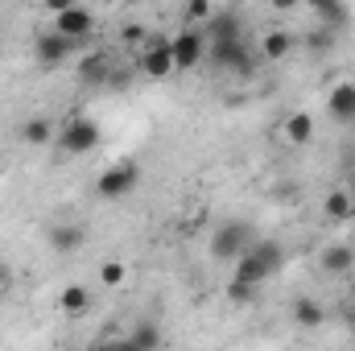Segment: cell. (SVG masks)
Returning a JSON list of instances; mask_svg holds the SVG:
<instances>
[{"mask_svg":"<svg viewBox=\"0 0 355 351\" xmlns=\"http://www.w3.org/2000/svg\"><path fill=\"white\" fill-rule=\"evenodd\" d=\"M211 62L232 71V75H252L257 71V54L248 50V42H211Z\"/></svg>","mask_w":355,"mask_h":351,"instance_id":"cell-4","label":"cell"},{"mask_svg":"<svg viewBox=\"0 0 355 351\" xmlns=\"http://www.w3.org/2000/svg\"><path fill=\"white\" fill-rule=\"evenodd\" d=\"M91 29H95V17H91V8H83V4H71V8H62L54 17V33H62L71 42H83Z\"/></svg>","mask_w":355,"mask_h":351,"instance_id":"cell-8","label":"cell"},{"mask_svg":"<svg viewBox=\"0 0 355 351\" xmlns=\"http://www.w3.org/2000/svg\"><path fill=\"white\" fill-rule=\"evenodd\" d=\"M124 277H128V268H124L120 261L99 264V281H103V285H112V289H116V285H124Z\"/></svg>","mask_w":355,"mask_h":351,"instance_id":"cell-23","label":"cell"},{"mask_svg":"<svg viewBox=\"0 0 355 351\" xmlns=\"http://www.w3.org/2000/svg\"><path fill=\"white\" fill-rule=\"evenodd\" d=\"M202 33H211V42H240L244 37V21H240V12H211Z\"/></svg>","mask_w":355,"mask_h":351,"instance_id":"cell-10","label":"cell"},{"mask_svg":"<svg viewBox=\"0 0 355 351\" xmlns=\"http://www.w3.org/2000/svg\"><path fill=\"white\" fill-rule=\"evenodd\" d=\"M141 37H145V29H141V25H128V29H124V42H141Z\"/></svg>","mask_w":355,"mask_h":351,"instance_id":"cell-28","label":"cell"},{"mask_svg":"<svg viewBox=\"0 0 355 351\" xmlns=\"http://www.w3.org/2000/svg\"><path fill=\"white\" fill-rule=\"evenodd\" d=\"M137 186H141V170H137L132 162L107 166L103 174L95 178V194H99V198H107V203H120V198H128Z\"/></svg>","mask_w":355,"mask_h":351,"instance_id":"cell-2","label":"cell"},{"mask_svg":"<svg viewBox=\"0 0 355 351\" xmlns=\"http://www.w3.org/2000/svg\"><path fill=\"white\" fill-rule=\"evenodd\" d=\"M170 54H174V71H190L202 62L207 54V37L198 29H182L178 37H170Z\"/></svg>","mask_w":355,"mask_h":351,"instance_id":"cell-6","label":"cell"},{"mask_svg":"<svg viewBox=\"0 0 355 351\" xmlns=\"http://www.w3.org/2000/svg\"><path fill=\"white\" fill-rule=\"evenodd\" d=\"M71 50H75V42L62 37V33H37V42H33V54H37V62H42L46 71L62 67V62L71 58Z\"/></svg>","mask_w":355,"mask_h":351,"instance_id":"cell-7","label":"cell"},{"mask_svg":"<svg viewBox=\"0 0 355 351\" xmlns=\"http://www.w3.org/2000/svg\"><path fill=\"white\" fill-rule=\"evenodd\" d=\"M50 248H54V252H79V248H83V228H79V223H58V228H50Z\"/></svg>","mask_w":355,"mask_h":351,"instance_id":"cell-13","label":"cell"},{"mask_svg":"<svg viewBox=\"0 0 355 351\" xmlns=\"http://www.w3.org/2000/svg\"><path fill=\"white\" fill-rule=\"evenodd\" d=\"M322 318H327V314H322V306H318L314 298H297V302H293V323H297L302 331H318Z\"/></svg>","mask_w":355,"mask_h":351,"instance_id":"cell-15","label":"cell"},{"mask_svg":"<svg viewBox=\"0 0 355 351\" xmlns=\"http://www.w3.org/2000/svg\"><path fill=\"white\" fill-rule=\"evenodd\" d=\"M310 8H314V12H318V17H322L327 25H343V21H347V4H331V0H314Z\"/></svg>","mask_w":355,"mask_h":351,"instance_id":"cell-22","label":"cell"},{"mask_svg":"<svg viewBox=\"0 0 355 351\" xmlns=\"http://www.w3.org/2000/svg\"><path fill=\"white\" fill-rule=\"evenodd\" d=\"M141 71H145L149 79H166V75L174 71V54H170V42H149V46L141 50Z\"/></svg>","mask_w":355,"mask_h":351,"instance_id":"cell-9","label":"cell"},{"mask_svg":"<svg viewBox=\"0 0 355 351\" xmlns=\"http://www.w3.org/2000/svg\"><path fill=\"white\" fill-rule=\"evenodd\" d=\"M50 137H54V124H50L46 116H33V120L21 124V141H25V145H46Z\"/></svg>","mask_w":355,"mask_h":351,"instance_id":"cell-19","label":"cell"},{"mask_svg":"<svg viewBox=\"0 0 355 351\" xmlns=\"http://www.w3.org/2000/svg\"><path fill=\"white\" fill-rule=\"evenodd\" d=\"M128 339L137 343V351H157V348H162V331H157L153 323H137Z\"/></svg>","mask_w":355,"mask_h":351,"instance_id":"cell-21","label":"cell"},{"mask_svg":"<svg viewBox=\"0 0 355 351\" xmlns=\"http://www.w3.org/2000/svg\"><path fill=\"white\" fill-rule=\"evenodd\" d=\"M58 145H62L71 157H83V153H91V149L99 145V124H95L91 116H75V120H67V128L58 132Z\"/></svg>","mask_w":355,"mask_h":351,"instance_id":"cell-5","label":"cell"},{"mask_svg":"<svg viewBox=\"0 0 355 351\" xmlns=\"http://www.w3.org/2000/svg\"><path fill=\"white\" fill-rule=\"evenodd\" d=\"M343 190H347V194H352V198H355V170H352V174H347V182H343Z\"/></svg>","mask_w":355,"mask_h":351,"instance_id":"cell-29","label":"cell"},{"mask_svg":"<svg viewBox=\"0 0 355 351\" xmlns=\"http://www.w3.org/2000/svg\"><path fill=\"white\" fill-rule=\"evenodd\" d=\"M58 306H62L67 314H87L91 289H87V285H67V289H62V298H58Z\"/></svg>","mask_w":355,"mask_h":351,"instance_id":"cell-18","label":"cell"},{"mask_svg":"<svg viewBox=\"0 0 355 351\" xmlns=\"http://www.w3.org/2000/svg\"><path fill=\"white\" fill-rule=\"evenodd\" d=\"M285 264V248L272 244V240H261V244H248V252L236 264V281H248V285H261L265 277H272L277 268Z\"/></svg>","mask_w":355,"mask_h":351,"instance_id":"cell-1","label":"cell"},{"mask_svg":"<svg viewBox=\"0 0 355 351\" xmlns=\"http://www.w3.org/2000/svg\"><path fill=\"white\" fill-rule=\"evenodd\" d=\"M322 211H327V219H335V223H355V198L343 186H335V190L327 194Z\"/></svg>","mask_w":355,"mask_h":351,"instance_id":"cell-12","label":"cell"},{"mask_svg":"<svg viewBox=\"0 0 355 351\" xmlns=\"http://www.w3.org/2000/svg\"><path fill=\"white\" fill-rule=\"evenodd\" d=\"M252 293H257V285H248V281H232V285H227V298H232L236 306L252 302Z\"/></svg>","mask_w":355,"mask_h":351,"instance_id":"cell-24","label":"cell"},{"mask_svg":"<svg viewBox=\"0 0 355 351\" xmlns=\"http://www.w3.org/2000/svg\"><path fill=\"white\" fill-rule=\"evenodd\" d=\"M285 141L289 145H310L314 141V116L310 112H293L285 120Z\"/></svg>","mask_w":355,"mask_h":351,"instance_id":"cell-14","label":"cell"},{"mask_svg":"<svg viewBox=\"0 0 355 351\" xmlns=\"http://www.w3.org/2000/svg\"><path fill=\"white\" fill-rule=\"evenodd\" d=\"M248 223H219L215 232H211V257L215 261H240L244 252H248Z\"/></svg>","mask_w":355,"mask_h":351,"instance_id":"cell-3","label":"cell"},{"mask_svg":"<svg viewBox=\"0 0 355 351\" xmlns=\"http://www.w3.org/2000/svg\"><path fill=\"white\" fill-rule=\"evenodd\" d=\"M79 79H83V83H107V79H112L107 58H103L99 50H91V54H83V58H79Z\"/></svg>","mask_w":355,"mask_h":351,"instance_id":"cell-16","label":"cell"},{"mask_svg":"<svg viewBox=\"0 0 355 351\" xmlns=\"http://www.w3.org/2000/svg\"><path fill=\"white\" fill-rule=\"evenodd\" d=\"M352 264H355V248H347V244H331V248L322 252V268H327V273H335V277H339V273H347Z\"/></svg>","mask_w":355,"mask_h":351,"instance_id":"cell-17","label":"cell"},{"mask_svg":"<svg viewBox=\"0 0 355 351\" xmlns=\"http://www.w3.org/2000/svg\"><path fill=\"white\" fill-rule=\"evenodd\" d=\"M327 112L339 120V124H352L355 120V83H335L327 95Z\"/></svg>","mask_w":355,"mask_h":351,"instance_id":"cell-11","label":"cell"},{"mask_svg":"<svg viewBox=\"0 0 355 351\" xmlns=\"http://www.w3.org/2000/svg\"><path fill=\"white\" fill-rule=\"evenodd\" d=\"M95 351H137V343H132L128 335H112V339L95 343Z\"/></svg>","mask_w":355,"mask_h":351,"instance_id":"cell-25","label":"cell"},{"mask_svg":"<svg viewBox=\"0 0 355 351\" xmlns=\"http://www.w3.org/2000/svg\"><path fill=\"white\" fill-rule=\"evenodd\" d=\"M211 12H215V8H211L207 0H194V4H186V17H190V21H211Z\"/></svg>","mask_w":355,"mask_h":351,"instance_id":"cell-26","label":"cell"},{"mask_svg":"<svg viewBox=\"0 0 355 351\" xmlns=\"http://www.w3.org/2000/svg\"><path fill=\"white\" fill-rule=\"evenodd\" d=\"M293 50V37L285 33V29H272V33H265V42H261V54H265L268 62H277V58H285Z\"/></svg>","mask_w":355,"mask_h":351,"instance_id":"cell-20","label":"cell"},{"mask_svg":"<svg viewBox=\"0 0 355 351\" xmlns=\"http://www.w3.org/2000/svg\"><path fill=\"white\" fill-rule=\"evenodd\" d=\"M331 42H335V37L322 29V33H314V37H310V50H331Z\"/></svg>","mask_w":355,"mask_h":351,"instance_id":"cell-27","label":"cell"},{"mask_svg":"<svg viewBox=\"0 0 355 351\" xmlns=\"http://www.w3.org/2000/svg\"><path fill=\"white\" fill-rule=\"evenodd\" d=\"M4 281H8V264L0 261V285H4Z\"/></svg>","mask_w":355,"mask_h":351,"instance_id":"cell-30","label":"cell"}]
</instances>
